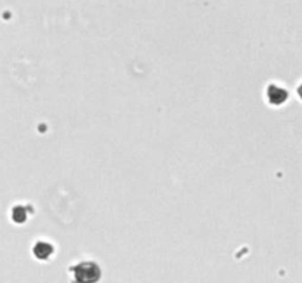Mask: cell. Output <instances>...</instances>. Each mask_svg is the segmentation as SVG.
Segmentation results:
<instances>
[{
  "mask_svg": "<svg viewBox=\"0 0 302 283\" xmlns=\"http://www.w3.org/2000/svg\"><path fill=\"white\" fill-rule=\"evenodd\" d=\"M76 280L79 283H95L99 279V269L95 264L84 262L81 266H77V270L74 272Z\"/></svg>",
  "mask_w": 302,
  "mask_h": 283,
  "instance_id": "1",
  "label": "cell"
}]
</instances>
